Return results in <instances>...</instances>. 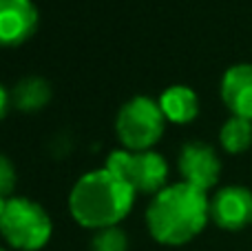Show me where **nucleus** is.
Returning a JSON list of instances; mask_svg holds the SVG:
<instances>
[{"mask_svg": "<svg viewBox=\"0 0 252 251\" xmlns=\"http://www.w3.org/2000/svg\"><path fill=\"white\" fill-rule=\"evenodd\" d=\"M210 218V200L206 191L188 185L175 182L153 196L146 209V227L151 236L161 245L190 243L204 231Z\"/></svg>", "mask_w": 252, "mask_h": 251, "instance_id": "obj_1", "label": "nucleus"}, {"mask_svg": "<svg viewBox=\"0 0 252 251\" xmlns=\"http://www.w3.org/2000/svg\"><path fill=\"white\" fill-rule=\"evenodd\" d=\"M133 203L135 191L104 167L84 173L73 185L69 211L78 225L100 231L106 227H118L133 209Z\"/></svg>", "mask_w": 252, "mask_h": 251, "instance_id": "obj_2", "label": "nucleus"}, {"mask_svg": "<svg viewBox=\"0 0 252 251\" xmlns=\"http://www.w3.org/2000/svg\"><path fill=\"white\" fill-rule=\"evenodd\" d=\"M51 218L42 205L29 198H9L0 218V234L11 249L40 251L51 238Z\"/></svg>", "mask_w": 252, "mask_h": 251, "instance_id": "obj_3", "label": "nucleus"}, {"mask_svg": "<svg viewBox=\"0 0 252 251\" xmlns=\"http://www.w3.org/2000/svg\"><path fill=\"white\" fill-rule=\"evenodd\" d=\"M166 129V116L159 102L148 96H135L120 109L115 118V133L124 149L148 151L159 142Z\"/></svg>", "mask_w": 252, "mask_h": 251, "instance_id": "obj_4", "label": "nucleus"}, {"mask_svg": "<svg viewBox=\"0 0 252 251\" xmlns=\"http://www.w3.org/2000/svg\"><path fill=\"white\" fill-rule=\"evenodd\" d=\"M106 169L122 178L135 194H159L168 180V163L161 154L118 149L109 156Z\"/></svg>", "mask_w": 252, "mask_h": 251, "instance_id": "obj_5", "label": "nucleus"}, {"mask_svg": "<svg viewBox=\"0 0 252 251\" xmlns=\"http://www.w3.org/2000/svg\"><path fill=\"white\" fill-rule=\"evenodd\" d=\"M177 165L184 182L201 191H208L210 187H215L221 176V160H219L217 151L199 140L186 142L182 147Z\"/></svg>", "mask_w": 252, "mask_h": 251, "instance_id": "obj_6", "label": "nucleus"}, {"mask_svg": "<svg viewBox=\"0 0 252 251\" xmlns=\"http://www.w3.org/2000/svg\"><path fill=\"white\" fill-rule=\"evenodd\" d=\"M210 218L223 231H241L252 225V191L239 185L219 189L210 200Z\"/></svg>", "mask_w": 252, "mask_h": 251, "instance_id": "obj_7", "label": "nucleus"}, {"mask_svg": "<svg viewBox=\"0 0 252 251\" xmlns=\"http://www.w3.org/2000/svg\"><path fill=\"white\" fill-rule=\"evenodd\" d=\"M38 29V9L31 0H0V47H20Z\"/></svg>", "mask_w": 252, "mask_h": 251, "instance_id": "obj_8", "label": "nucleus"}, {"mask_svg": "<svg viewBox=\"0 0 252 251\" xmlns=\"http://www.w3.org/2000/svg\"><path fill=\"white\" fill-rule=\"evenodd\" d=\"M221 100L232 116L252 120V65H232L223 74Z\"/></svg>", "mask_w": 252, "mask_h": 251, "instance_id": "obj_9", "label": "nucleus"}, {"mask_svg": "<svg viewBox=\"0 0 252 251\" xmlns=\"http://www.w3.org/2000/svg\"><path fill=\"white\" fill-rule=\"evenodd\" d=\"M159 107L164 111L166 120L175 125H186L197 118L199 114V98L186 84H173L159 96Z\"/></svg>", "mask_w": 252, "mask_h": 251, "instance_id": "obj_10", "label": "nucleus"}, {"mask_svg": "<svg viewBox=\"0 0 252 251\" xmlns=\"http://www.w3.org/2000/svg\"><path fill=\"white\" fill-rule=\"evenodd\" d=\"M51 100V84L40 76H27L13 87L11 102L18 111L25 114H35L42 111Z\"/></svg>", "mask_w": 252, "mask_h": 251, "instance_id": "obj_11", "label": "nucleus"}, {"mask_svg": "<svg viewBox=\"0 0 252 251\" xmlns=\"http://www.w3.org/2000/svg\"><path fill=\"white\" fill-rule=\"evenodd\" d=\"M219 142L228 154H241L252 145V120L232 116L219 131Z\"/></svg>", "mask_w": 252, "mask_h": 251, "instance_id": "obj_12", "label": "nucleus"}, {"mask_svg": "<svg viewBox=\"0 0 252 251\" xmlns=\"http://www.w3.org/2000/svg\"><path fill=\"white\" fill-rule=\"evenodd\" d=\"M91 251H128V238L120 227H106L93 236Z\"/></svg>", "mask_w": 252, "mask_h": 251, "instance_id": "obj_13", "label": "nucleus"}, {"mask_svg": "<svg viewBox=\"0 0 252 251\" xmlns=\"http://www.w3.org/2000/svg\"><path fill=\"white\" fill-rule=\"evenodd\" d=\"M13 189H16V169L7 156L0 154V196L7 198Z\"/></svg>", "mask_w": 252, "mask_h": 251, "instance_id": "obj_14", "label": "nucleus"}, {"mask_svg": "<svg viewBox=\"0 0 252 251\" xmlns=\"http://www.w3.org/2000/svg\"><path fill=\"white\" fill-rule=\"evenodd\" d=\"M9 107H11V93L7 91V89L0 84V120L7 116V111H9Z\"/></svg>", "mask_w": 252, "mask_h": 251, "instance_id": "obj_15", "label": "nucleus"}, {"mask_svg": "<svg viewBox=\"0 0 252 251\" xmlns=\"http://www.w3.org/2000/svg\"><path fill=\"white\" fill-rule=\"evenodd\" d=\"M7 200H9V198H2V196H0V218H2L4 209H7Z\"/></svg>", "mask_w": 252, "mask_h": 251, "instance_id": "obj_16", "label": "nucleus"}, {"mask_svg": "<svg viewBox=\"0 0 252 251\" xmlns=\"http://www.w3.org/2000/svg\"><path fill=\"white\" fill-rule=\"evenodd\" d=\"M0 251H7V249H2V247H0Z\"/></svg>", "mask_w": 252, "mask_h": 251, "instance_id": "obj_17", "label": "nucleus"}]
</instances>
